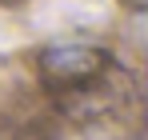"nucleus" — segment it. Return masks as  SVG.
I'll return each instance as SVG.
<instances>
[{
	"mask_svg": "<svg viewBox=\"0 0 148 140\" xmlns=\"http://www.w3.org/2000/svg\"><path fill=\"white\" fill-rule=\"evenodd\" d=\"M104 52L96 48H84V44H60L44 52V76L52 84H84L104 72Z\"/></svg>",
	"mask_w": 148,
	"mask_h": 140,
	"instance_id": "nucleus-1",
	"label": "nucleus"
}]
</instances>
